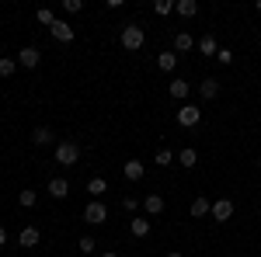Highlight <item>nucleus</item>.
Masks as SVG:
<instances>
[{
    "mask_svg": "<svg viewBox=\"0 0 261 257\" xmlns=\"http://www.w3.org/2000/svg\"><path fill=\"white\" fill-rule=\"evenodd\" d=\"M258 11H261V0H258Z\"/></svg>",
    "mask_w": 261,
    "mask_h": 257,
    "instance_id": "nucleus-34",
    "label": "nucleus"
},
{
    "mask_svg": "<svg viewBox=\"0 0 261 257\" xmlns=\"http://www.w3.org/2000/svg\"><path fill=\"white\" fill-rule=\"evenodd\" d=\"M108 191V181L105 178H91L87 181V195H105Z\"/></svg>",
    "mask_w": 261,
    "mask_h": 257,
    "instance_id": "nucleus-19",
    "label": "nucleus"
},
{
    "mask_svg": "<svg viewBox=\"0 0 261 257\" xmlns=\"http://www.w3.org/2000/svg\"><path fill=\"white\" fill-rule=\"evenodd\" d=\"M174 11H178L181 18H195V14H199V4H195V0H178Z\"/></svg>",
    "mask_w": 261,
    "mask_h": 257,
    "instance_id": "nucleus-13",
    "label": "nucleus"
},
{
    "mask_svg": "<svg viewBox=\"0 0 261 257\" xmlns=\"http://www.w3.org/2000/svg\"><path fill=\"white\" fill-rule=\"evenodd\" d=\"M108 219V209H105V202H87V209H84V222H91V226H101Z\"/></svg>",
    "mask_w": 261,
    "mask_h": 257,
    "instance_id": "nucleus-2",
    "label": "nucleus"
},
{
    "mask_svg": "<svg viewBox=\"0 0 261 257\" xmlns=\"http://www.w3.org/2000/svg\"><path fill=\"white\" fill-rule=\"evenodd\" d=\"M122 174H125L129 181H143V174H146V163H143V160H129V163L122 167Z\"/></svg>",
    "mask_w": 261,
    "mask_h": 257,
    "instance_id": "nucleus-7",
    "label": "nucleus"
},
{
    "mask_svg": "<svg viewBox=\"0 0 261 257\" xmlns=\"http://www.w3.org/2000/svg\"><path fill=\"white\" fill-rule=\"evenodd\" d=\"M18 240H21V247H39V230L35 226H24Z\"/></svg>",
    "mask_w": 261,
    "mask_h": 257,
    "instance_id": "nucleus-14",
    "label": "nucleus"
},
{
    "mask_svg": "<svg viewBox=\"0 0 261 257\" xmlns=\"http://www.w3.org/2000/svg\"><path fill=\"white\" fill-rule=\"evenodd\" d=\"M171 160H174V153H171V150H157V163H161V167H167Z\"/></svg>",
    "mask_w": 261,
    "mask_h": 257,
    "instance_id": "nucleus-28",
    "label": "nucleus"
},
{
    "mask_svg": "<svg viewBox=\"0 0 261 257\" xmlns=\"http://www.w3.org/2000/svg\"><path fill=\"white\" fill-rule=\"evenodd\" d=\"M101 257H122V254H115V250H108V254H101Z\"/></svg>",
    "mask_w": 261,
    "mask_h": 257,
    "instance_id": "nucleus-32",
    "label": "nucleus"
},
{
    "mask_svg": "<svg viewBox=\"0 0 261 257\" xmlns=\"http://www.w3.org/2000/svg\"><path fill=\"white\" fill-rule=\"evenodd\" d=\"M150 233V219H133V237H146Z\"/></svg>",
    "mask_w": 261,
    "mask_h": 257,
    "instance_id": "nucleus-22",
    "label": "nucleus"
},
{
    "mask_svg": "<svg viewBox=\"0 0 261 257\" xmlns=\"http://www.w3.org/2000/svg\"><path fill=\"white\" fill-rule=\"evenodd\" d=\"M178 163H181V167H195V163H199V153H195V150H181Z\"/></svg>",
    "mask_w": 261,
    "mask_h": 257,
    "instance_id": "nucleus-20",
    "label": "nucleus"
},
{
    "mask_svg": "<svg viewBox=\"0 0 261 257\" xmlns=\"http://www.w3.org/2000/svg\"><path fill=\"white\" fill-rule=\"evenodd\" d=\"M81 160V146L77 142H70V139H63L60 146H56V163H63V167H73Z\"/></svg>",
    "mask_w": 261,
    "mask_h": 257,
    "instance_id": "nucleus-1",
    "label": "nucleus"
},
{
    "mask_svg": "<svg viewBox=\"0 0 261 257\" xmlns=\"http://www.w3.org/2000/svg\"><path fill=\"white\" fill-rule=\"evenodd\" d=\"M18 198H21V205H24V209H32V205H35V191H32V188H24Z\"/></svg>",
    "mask_w": 261,
    "mask_h": 257,
    "instance_id": "nucleus-25",
    "label": "nucleus"
},
{
    "mask_svg": "<svg viewBox=\"0 0 261 257\" xmlns=\"http://www.w3.org/2000/svg\"><path fill=\"white\" fill-rule=\"evenodd\" d=\"M14 66H18V63L4 56V60H0V77H11V73H14Z\"/></svg>",
    "mask_w": 261,
    "mask_h": 257,
    "instance_id": "nucleus-24",
    "label": "nucleus"
},
{
    "mask_svg": "<svg viewBox=\"0 0 261 257\" xmlns=\"http://www.w3.org/2000/svg\"><path fill=\"white\" fill-rule=\"evenodd\" d=\"M167 91H171V98H174V101L188 98V83H185V80H171V87H167Z\"/></svg>",
    "mask_w": 261,
    "mask_h": 257,
    "instance_id": "nucleus-18",
    "label": "nucleus"
},
{
    "mask_svg": "<svg viewBox=\"0 0 261 257\" xmlns=\"http://www.w3.org/2000/svg\"><path fill=\"white\" fill-rule=\"evenodd\" d=\"M63 11L66 14H77V11H84V4L81 0H63Z\"/></svg>",
    "mask_w": 261,
    "mask_h": 257,
    "instance_id": "nucleus-26",
    "label": "nucleus"
},
{
    "mask_svg": "<svg viewBox=\"0 0 261 257\" xmlns=\"http://www.w3.org/2000/svg\"><path fill=\"white\" fill-rule=\"evenodd\" d=\"M209 212H213V202H209V198H205V195H199V198H195V202H192V216H195V219L209 216Z\"/></svg>",
    "mask_w": 261,
    "mask_h": 257,
    "instance_id": "nucleus-12",
    "label": "nucleus"
},
{
    "mask_svg": "<svg viewBox=\"0 0 261 257\" xmlns=\"http://www.w3.org/2000/svg\"><path fill=\"white\" fill-rule=\"evenodd\" d=\"M35 146H45V142H53V129H45V125H42V129H35Z\"/></svg>",
    "mask_w": 261,
    "mask_h": 257,
    "instance_id": "nucleus-21",
    "label": "nucleus"
},
{
    "mask_svg": "<svg viewBox=\"0 0 261 257\" xmlns=\"http://www.w3.org/2000/svg\"><path fill=\"white\" fill-rule=\"evenodd\" d=\"M49 195H53V198H66V195H70V181H66V178H53V181H49Z\"/></svg>",
    "mask_w": 261,
    "mask_h": 257,
    "instance_id": "nucleus-9",
    "label": "nucleus"
},
{
    "mask_svg": "<svg viewBox=\"0 0 261 257\" xmlns=\"http://www.w3.org/2000/svg\"><path fill=\"white\" fill-rule=\"evenodd\" d=\"M140 45H143V28H140V24H129V28H122V49L136 52Z\"/></svg>",
    "mask_w": 261,
    "mask_h": 257,
    "instance_id": "nucleus-4",
    "label": "nucleus"
},
{
    "mask_svg": "<svg viewBox=\"0 0 261 257\" xmlns=\"http://www.w3.org/2000/svg\"><path fill=\"white\" fill-rule=\"evenodd\" d=\"M230 216H233V202H230V198H220V202H213V219H216V222H226Z\"/></svg>",
    "mask_w": 261,
    "mask_h": 257,
    "instance_id": "nucleus-6",
    "label": "nucleus"
},
{
    "mask_svg": "<svg viewBox=\"0 0 261 257\" xmlns=\"http://www.w3.org/2000/svg\"><path fill=\"white\" fill-rule=\"evenodd\" d=\"M167 257H181V254H167Z\"/></svg>",
    "mask_w": 261,
    "mask_h": 257,
    "instance_id": "nucleus-33",
    "label": "nucleus"
},
{
    "mask_svg": "<svg viewBox=\"0 0 261 257\" xmlns=\"http://www.w3.org/2000/svg\"><path fill=\"white\" fill-rule=\"evenodd\" d=\"M4 243H7V230L0 226V247H4Z\"/></svg>",
    "mask_w": 261,
    "mask_h": 257,
    "instance_id": "nucleus-31",
    "label": "nucleus"
},
{
    "mask_svg": "<svg viewBox=\"0 0 261 257\" xmlns=\"http://www.w3.org/2000/svg\"><path fill=\"white\" fill-rule=\"evenodd\" d=\"M216 60H220L223 66H230V63H233V52H230V49H220V52H216Z\"/></svg>",
    "mask_w": 261,
    "mask_h": 257,
    "instance_id": "nucleus-30",
    "label": "nucleus"
},
{
    "mask_svg": "<svg viewBox=\"0 0 261 257\" xmlns=\"http://www.w3.org/2000/svg\"><path fill=\"white\" fill-rule=\"evenodd\" d=\"M199 52H202V56H216V52H220V45H216V39H213V35H205V39L199 42Z\"/></svg>",
    "mask_w": 261,
    "mask_h": 257,
    "instance_id": "nucleus-17",
    "label": "nucleus"
},
{
    "mask_svg": "<svg viewBox=\"0 0 261 257\" xmlns=\"http://www.w3.org/2000/svg\"><path fill=\"white\" fill-rule=\"evenodd\" d=\"M143 209H146V216H161L164 212V198L161 195H146L143 198Z\"/></svg>",
    "mask_w": 261,
    "mask_h": 257,
    "instance_id": "nucleus-11",
    "label": "nucleus"
},
{
    "mask_svg": "<svg viewBox=\"0 0 261 257\" xmlns=\"http://www.w3.org/2000/svg\"><path fill=\"white\" fill-rule=\"evenodd\" d=\"M39 60H42V52L35 49V45H24V49L18 52V63H21V66H28V70H35Z\"/></svg>",
    "mask_w": 261,
    "mask_h": 257,
    "instance_id": "nucleus-5",
    "label": "nucleus"
},
{
    "mask_svg": "<svg viewBox=\"0 0 261 257\" xmlns=\"http://www.w3.org/2000/svg\"><path fill=\"white\" fill-rule=\"evenodd\" d=\"M157 66H161L164 73H171V70L178 66V52H161V56H157Z\"/></svg>",
    "mask_w": 261,
    "mask_h": 257,
    "instance_id": "nucleus-15",
    "label": "nucleus"
},
{
    "mask_svg": "<svg viewBox=\"0 0 261 257\" xmlns=\"http://www.w3.org/2000/svg\"><path fill=\"white\" fill-rule=\"evenodd\" d=\"M153 11H157V14H171V11H174V4H171V0H157V7H153Z\"/></svg>",
    "mask_w": 261,
    "mask_h": 257,
    "instance_id": "nucleus-29",
    "label": "nucleus"
},
{
    "mask_svg": "<svg viewBox=\"0 0 261 257\" xmlns=\"http://www.w3.org/2000/svg\"><path fill=\"white\" fill-rule=\"evenodd\" d=\"M49 32H53V39H56V42H73V28H70L66 21H56Z\"/></svg>",
    "mask_w": 261,
    "mask_h": 257,
    "instance_id": "nucleus-8",
    "label": "nucleus"
},
{
    "mask_svg": "<svg viewBox=\"0 0 261 257\" xmlns=\"http://www.w3.org/2000/svg\"><path fill=\"white\" fill-rule=\"evenodd\" d=\"M199 94H202V98H205V101H213V98H216V94H220V80L205 77V80H202V83H199Z\"/></svg>",
    "mask_w": 261,
    "mask_h": 257,
    "instance_id": "nucleus-10",
    "label": "nucleus"
},
{
    "mask_svg": "<svg viewBox=\"0 0 261 257\" xmlns=\"http://www.w3.org/2000/svg\"><path fill=\"white\" fill-rule=\"evenodd\" d=\"M39 24H49V28H53V24H56V14H53L49 7H42L39 11Z\"/></svg>",
    "mask_w": 261,
    "mask_h": 257,
    "instance_id": "nucleus-23",
    "label": "nucleus"
},
{
    "mask_svg": "<svg viewBox=\"0 0 261 257\" xmlns=\"http://www.w3.org/2000/svg\"><path fill=\"white\" fill-rule=\"evenodd\" d=\"M192 45H195V39H192L188 32H178V35H174V49H178V52H188Z\"/></svg>",
    "mask_w": 261,
    "mask_h": 257,
    "instance_id": "nucleus-16",
    "label": "nucleus"
},
{
    "mask_svg": "<svg viewBox=\"0 0 261 257\" xmlns=\"http://www.w3.org/2000/svg\"><path fill=\"white\" fill-rule=\"evenodd\" d=\"M199 122H202V108H195V104H181V108H178V125L195 129Z\"/></svg>",
    "mask_w": 261,
    "mask_h": 257,
    "instance_id": "nucleus-3",
    "label": "nucleus"
},
{
    "mask_svg": "<svg viewBox=\"0 0 261 257\" xmlns=\"http://www.w3.org/2000/svg\"><path fill=\"white\" fill-rule=\"evenodd\" d=\"M77 247H81V254H94V240H91V237H81Z\"/></svg>",
    "mask_w": 261,
    "mask_h": 257,
    "instance_id": "nucleus-27",
    "label": "nucleus"
}]
</instances>
